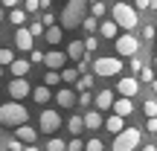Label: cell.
<instances>
[{
	"label": "cell",
	"mask_w": 157,
	"mask_h": 151,
	"mask_svg": "<svg viewBox=\"0 0 157 151\" xmlns=\"http://www.w3.org/2000/svg\"><path fill=\"white\" fill-rule=\"evenodd\" d=\"M87 12H90V3H87V0H67L64 9H61V15H58V26H61V29L82 26V21L87 17Z\"/></svg>",
	"instance_id": "obj_1"
},
{
	"label": "cell",
	"mask_w": 157,
	"mask_h": 151,
	"mask_svg": "<svg viewBox=\"0 0 157 151\" xmlns=\"http://www.w3.org/2000/svg\"><path fill=\"white\" fill-rule=\"evenodd\" d=\"M111 21L117 23L119 29H125V32H134L137 26H140V12L134 9L131 3H125V0H119V3L111 6Z\"/></svg>",
	"instance_id": "obj_2"
},
{
	"label": "cell",
	"mask_w": 157,
	"mask_h": 151,
	"mask_svg": "<svg viewBox=\"0 0 157 151\" xmlns=\"http://www.w3.org/2000/svg\"><path fill=\"white\" fill-rule=\"evenodd\" d=\"M29 122V111L21 102H3L0 105V125H9V128H21Z\"/></svg>",
	"instance_id": "obj_3"
},
{
	"label": "cell",
	"mask_w": 157,
	"mask_h": 151,
	"mask_svg": "<svg viewBox=\"0 0 157 151\" xmlns=\"http://www.w3.org/2000/svg\"><path fill=\"white\" fill-rule=\"evenodd\" d=\"M122 67H125L122 58H117V55H99L93 61V76L111 78V76H119V73H122Z\"/></svg>",
	"instance_id": "obj_4"
},
{
	"label": "cell",
	"mask_w": 157,
	"mask_h": 151,
	"mask_svg": "<svg viewBox=\"0 0 157 151\" xmlns=\"http://www.w3.org/2000/svg\"><path fill=\"white\" fill-rule=\"evenodd\" d=\"M143 142V131L140 128H125V131H119L117 137H113V151H134L137 145Z\"/></svg>",
	"instance_id": "obj_5"
},
{
	"label": "cell",
	"mask_w": 157,
	"mask_h": 151,
	"mask_svg": "<svg viewBox=\"0 0 157 151\" xmlns=\"http://www.w3.org/2000/svg\"><path fill=\"white\" fill-rule=\"evenodd\" d=\"M113 50H117V58H134L140 52V38L131 35V32H122L113 41Z\"/></svg>",
	"instance_id": "obj_6"
},
{
	"label": "cell",
	"mask_w": 157,
	"mask_h": 151,
	"mask_svg": "<svg viewBox=\"0 0 157 151\" xmlns=\"http://www.w3.org/2000/svg\"><path fill=\"white\" fill-rule=\"evenodd\" d=\"M38 128L44 131V134L56 137V131L61 128V113H58L56 108H44V111H41V116H38Z\"/></svg>",
	"instance_id": "obj_7"
},
{
	"label": "cell",
	"mask_w": 157,
	"mask_h": 151,
	"mask_svg": "<svg viewBox=\"0 0 157 151\" xmlns=\"http://www.w3.org/2000/svg\"><path fill=\"white\" fill-rule=\"evenodd\" d=\"M117 93L122 96V99H134V96L140 93V78L137 76H122L117 81Z\"/></svg>",
	"instance_id": "obj_8"
},
{
	"label": "cell",
	"mask_w": 157,
	"mask_h": 151,
	"mask_svg": "<svg viewBox=\"0 0 157 151\" xmlns=\"http://www.w3.org/2000/svg\"><path fill=\"white\" fill-rule=\"evenodd\" d=\"M9 96H12V102H23L26 96H32V84L26 78H12L9 81Z\"/></svg>",
	"instance_id": "obj_9"
},
{
	"label": "cell",
	"mask_w": 157,
	"mask_h": 151,
	"mask_svg": "<svg viewBox=\"0 0 157 151\" xmlns=\"http://www.w3.org/2000/svg\"><path fill=\"white\" fill-rule=\"evenodd\" d=\"M64 64H67V52H58V50L44 52V67H47V70H52V73H61Z\"/></svg>",
	"instance_id": "obj_10"
},
{
	"label": "cell",
	"mask_w": 157,
	"mask_h": 151,
	"mask_svg": "<svg viewBox=\"0 0 157 151\" xmlns=\"http://www.w3.org/2000/svg\"><path fill=\"white\" fill-rule=\"evenodd\" d=\"M15 140L21 142V145H35V140H38V131L32 128V125H21V128H15Z\"/></svg>",
	"instance_id": "obj_11"
},
{
	"label": "cell",
	"mask_w": 157,
	"mask_h": 151,
	"mask_svg": "<svg viewBox=\"0 0 157 151\" xmlns=\"http://www.w3.org/2000/svg\"><path fill=\"white\" fill-rule=\"evenodd\" d=\"M32 41H35V38L29 35V29H26V26H21V29L15 32V47H17L21 52H32V50H35Z\"/></svg>",
	"instance_id": "obj_12"
},
{
	"label": "cell",
	"mask_w": 157,
	"mask_h": 151,
	"mask_svg": "<svg viewBox=\"0 0 157 151\" xmlns=\"http://www.w3.org/2000/svg\"><path fill=\"white\" fill-rule=\"evenodd\" d=\"M93 105H96V111H108V108H113V90H99V93L93 96Z\"/></svg>",
	"instance_id": "obj_13"
},
{
	"label": "cell",
	"mask_w": 157,
	"mask_h": 151,
	"mask_svg": "<svg viewBox=\"0 0 157 151\" xmlns=\"http://www.w3.org/2000/svg\"><path fill=\"white\" fill-rule=\"evenodd\" d=\"M84 55H87V52H84V44H82L78 38L67 44V61H76V64H78V61H82Z\"/></svg>",
	"instance_id": "obj_14"
},
{
	"label": "cell",
	"mask_w": 157,
	"mask_h": 151,
	"mask_svg": "<svg viewBox=\"0 0 157 151\" xmlns=\"http://www.w3.org/2000/svg\"><path fill=\"white\" fill-rule=\"evenodd\" d=\"M113 113H117V116H131V113H134V102L131 99H122V96H119V99H113Z\"/></svg>",
	"instance_id": "obj_15"
},
{
	"label": "cell",
	"mask_w": 157,
	"mask_h": 151,
	"mask_svg": "<svg viewBox=\"0 0 157 151\" xmlns=\"http://www.w3.org/2000/svg\"><path fill=\"white\" fill-rule=\"evenodd\" d=\"M82 119H84V128H87V131H99L102 125H105V119H102L99 111H87Z\"/></svg>",
	"instance_id": "obj_16"
},
{
	"label": "cell",
	"mask_w": 157,
	"mask_h": 151,
	"mask_svg": "<svg viewBox=\"0 0 157 151\" xmlns=\"http://www.w3.org/2000/svg\"><path fill=\"white\" fill-rule=\"evenodd\" d=\"M9 70H12V78H26V73L32 70V64H29L26 58H15Z\"/></svg>",
	"instance_id": "obj_17"
},
{
	"label": "cell",
	"mask_w": 157,
	"mask_h": 151,
	"mask_svg": "<svg viewBox=\"0 0 157 151\" xmlns=\"http://www.w3.org/2000/svg\"><path fill=\"white\" fill-rule=\"evenodd\" d=\"M56 105H58V108H73V105H76V93H73L70 87H61V90L56 93Z\"/></svg>",
	"instance_id": "obj_18"
},
{
	"label": "cell",
	"mask_w": 157,
	"mask_h": 151,
	"mask_svg": "<svg viewBox=\"0 0 157 151\" xmlns=\"http://www.w3.org/2000/svg\"><path fill=\"white\" fill-rule=\"evenodd\" d=\"M99 38H111V41H117L119 38V26L113 21H102L99 23Z\"/></svg>",
	"instance_id": "obj_19"
},
{
	"label": "cell",
	"mask_w": 157,
	"mask_h": 151,
	"mask_svg": "<svg viewBox=\"0 0 157 151\" xmlns=\"http://www.w3.org/2000/svg\"><path fill=\"white\" fill-rule=\"evenodd\" d=\"M44 41H47V44H52V47L61 44V41H64V29H61V26H50V29H44Z\"/></svg>",
	"instance_id": "obj_20"
},
{
	"label": "cell",
	"mask_w": 157,
	"mask_h": 151,
	"mask_svg": "<svg viewBox=\"0 0 157 151\" xmlns=\"http://www.w3.org/2000/svg\"><path fill=\"white\" fill-rule=\"evenodd\" d=\"M105 128H108V131H111V134H113V137H117V134H119V131H125V119H122V116H117V113H111V116H108V119H105Z\"/></svg>",
	"instance_id": "obj_21"
},
{
	"label": "cell",
	"mask_w": 157,
	"mask_h": 151,
	"mask_svg": "<svg viewBox=\"0 0 157 151\" xmlns=\"http://www.w3.org/2000/svg\"><path fill=\"white\" fill-rule=\"evenodd\" d=\"M32 99L38 102V105H47V102L52 99V90L44 87V84H38V87H32Z\"/></svg>",
	"instance_id": "obj_22"
},
{
	"label": "cell",
	"mask_w": 157,
	"mask_h": 151,
	"mask_svg": "<svg viewBox=\"0 0 157 151\" xmlns=\"http://www.w3.org/2000/svg\"><path fill=\"white\" fill-rule=\"evenodd\" d=\"M67 131H70L73 137H78V134L84 131V119H82V116H70V119H67Z\"/></svg>",
	"instance_id": "obj_23"
},
{
	"label": "cell",
	"mask_w": 157,
	"mask_h": 151,
	"mask_svg": "<svg viewBox=\"0 0 157 151\" xmlns=\"http://www.w3.org/2000/svg\"><path fill=\"white\" fill-rule=\"evenodd\" d=\"M26 17H29V15H26V12H23V9H21V6H17V9H12V12H9V21H12V23H15V26H17V29H21V26H23V23H26Z\"/></svg>",
	"instance_id": "obj_24"
},
{
	"label": "cell",
	"mask_w": 157,
	"mask_h": 151,
	"mask_svg": "<svg viewBox=\"0 0 157 151\" xmlns=\"http://www.w3.org/2000/svg\"><path fill=\"white\" fill-rule=\"evenodd\" d=\"M90 87H93V76H90V73L78 76V81H76V90H78V93H87Z\"/></svg>",
	"instance_id": "obj_25"
},
{
	"label": "cell",
	"mask_w": 157,
	"mask_h": 151,
	"mask_svg": "<svg viewBox=\"0 0 157 151\" xmlns=\"http://www.w3.org/2000/svg\"><path fill=\"white\" fill-rule=\"evenodd\" d=\"M61 81H64V84H76V81H78V70H76V67H64V70H61Z\"/></svg>",
	"instance_id": "obj_26"
},
{
	"label": "cell",
	"mask_w": 157,
	"mask_h": 151,
	"mask_svg": "<svg viewBox=\"0 0 157 151\" xmlns=\"http://www.w3.org/2000/svg\"><path fill=\"white\" fill-rule=\"evenodd\" d=\"M90 17H96V21H102V17L108 15V6L105 3H90V12H87Z\"/></svg>",
	"instance_id": "obj_27"
},
{
	"label": "cell",
	"mask_w": 157,
	"mask_h": 151,
	"mask_svg": "<svg viewBox=\"0 0 157 151\" xmlns=\"http://www.w3.org/2000/svg\"><path fill=\"white\" fill-rule=\"evenodd\" d=\"M143 113H146V119H157V99H146Z\"/></svg>",
	"instance_id": "obj_28"
},
{
	"label": "cell",
	"mask_w": 157,
	"mask_h": 151,
	"mask_svg": "<svg viewBox=\"0 0 157 151\" xmlns=\"http://www.w3.org/2000/svg\"><path fill=\"white\" fill-rule=\"evenodd\" d=\"M47 151H67V142L58 140V137H50L47 140Z\"/></svg>",
	"instance_id": "obj_29"
},
{
	"label": "cell",
	"mask_w": 157,
	"mask_h": 151,
	"mask_svg": "<svg viewBox=\"0 0 157 151\" xmlns=\"http://www.w3.org/2000/svg\"><path fill=\"white\" fill-rule=\"evenodd\" d=\"M82 44H84V52H96L99 50V35H87Z\"/></svg>",
	"instance_id": "obj_30"
},
{
	"label": "cell",
	"mask_w": 157,
	"mask_h": 151,
	"mask_svg": "<svg viewBox=\"0 0 157 151\" xmlns=\"http://www.w3.org/2000/svg\"><path fill=\"white\" fill-rule=\"evenodd\" d=\"M82 29H84V32H87V35H93L96 32V29H99V21H96V17H84V21H82Z\"/></svg>",
	"instance_id": "obj_31"
},
{
	"label": "cell",
	"mask_w": 157,
	"mask_h": 151,
	"mask_svg": "<svg viewBox=\"0 0 157 151\" xmlns=\"http://www.w3.org/2000/svg\"><path fill=\"white\" fill-rule=\"evenodd\" d=\"M12 61H15V52L0 47V67H12Z\"/></svg>",
	"instance_id": "obj_32"
},
{
	"label": "cell",
	"mask_w": 157,
	"mask_h": 151,
	"mask_svg": "<svg viewBox=\"0 0 157 151\" xmlns=\"http://www.w3.org/2000/svg\"><path fill=\"white\" fill-rule=\"evenodd\" d=\"M52 84H61V73H52V70H47V76H44V87H52Z\"/></svg>",
	"instance_id": "obj_33"
},
{
	"label": "cell",
	"mask_w": 157,
	"mask_h": 151,
	"mask_svg": "<svg viewBox=\"0 0 157 151\" xmlns=\"http://www.w3.org/2000/svg\"><path fill=\"white\" fill-rule=\"evenodd\" d=\"M84 151H105V142H102L99 137H93V140L84 142Z\"/></svg>",
	"instance_id": "obj_34"
},
{
	"label": "cell",
	"mask_w": 157,
	"mask_h": 151,
	"mask_svg": "<svg viewBox=\"0 0 157 151\" xmlns=\"http://www.w3.org/2000/svg\"><path fill=\"white\" fill-rule=\"evenodd\" d=\"M143 38H146V44H151V41L157 38V26H151V23H146V26H143Z\"/></svg>",
	"instance_id": "obj_35"
},
{
	"label": "cell",
	"mask_w": 157,
	"mask_h": 151,
	"mask_svg": "<svg viewBox=\"0 0 157 151\" xmlns=\"http://www.w3.org/2000/svg\"><path fill=\"white\" fill-rule=\"evenodd\" d=\"M29 35H32V38H38V35H44V23H41V21H32V23H29Z\"/></svg>",
	"instance_id": "obj_36"
},
{
	"label": "cell",
	"mask_w": 157,
	"mask_h": 151,
	"mask_svg": "<svg viewBox=\"0 0 157 151\" xmlns=\"http://www.w3.org/2000/svg\"><path fill=\"white\" fill-rule=\"evenodd\" d=\"M137 78H140V81H154V70H151V67L146 64V67L140 70V76H137Z\"/></svg>",
	"instance_id": "obj_37"
},
{
	"label": "cell",
	"mask_w": 157,
	"mask_h": 151,
	"mask_svg": "<svg viewBox=\"0 0 157 151\" xmlns=\"http://www.w3.org/2000/svg\"><path fill=\"white\" fill-rule=\"evenodd\" d=\"M38 9H41V6H38V0H23V12H26V15H35Z\"/></svg>",
	"instance_id": "obj_38"
},
{
	"label": "cell",
	"mask_w": 157,
	"mask_h": 151,
	"mask_svg": "<svg viewBox=\"0 0 157 151\" xmlns=\"http://www.w3.org/2000/svg\"><path fill=\"white\" fill-rule=\"evenodd\" d=\"M67 151H84V142L78 140V137H73V140L67 142Z\"/></svg>",
	"instance_id": "obj_39"
},
{
	"label": "cell",
	"mask_w": 157,
	"mask_h": 151,
	"mask_svg": "<svg viewBox=\"0 0 157 151\" xmlns=\"http://www.w3.org/2000/svg\"><path fill=\"white\" fill-rule=\"evenodd\" d=\"M41 23H44V29L56 26V15H50V12H44V15H41Z\"/></svg>",
	"instance_id": "obj_40"
},
{
	"label": "cell",
	"mask_w": 157,
	"mask_h": 151,
	"mask_svg": "<svg viewBox=\"0 0 157 151\" xmlns=\"http://www.w3.org/2000/svg\"><path fill=\"white\" fill-rule=\"evenodd\" d=\"M29 64H44V52H41V50H32V52H29Z\"/></svg>",
	"instance_id": "obj_41"
},
{
	"label": "cell",
	"mask_w": 157,
	"mask_h": 151,
	"mask_svg": "<svg viewBox=\"0 0 157 151\" xmlns=\"http://www.w3.org/2000/svg\"><path fill=\"white\" fill-rule=\"evenodd\" d=\"M128 64H131V70H134V76H140V70H143V67H146V64H143V58H137V55H134V58H131V61H128Z\"/></svg>",
	"instance_id": "obj_42"
},
{
	"label": "cell",
	"mask_w": 157,
	"mask_h": 151,
	"mask_svg": "<svg viewBox=\"0 0 157 151\" xmlns=\"http://www.w3.org/2000/svg\"><path fill=\"white\" fill-rule=\"evenodd\" d=\"M78 105H82V108H90V102H93V96H90V90H87V93H78Z\"/></svg>",
	"instance_id": "obj_43"
},
{
	"label": "cell",
	"mask_w": 157,
	"mask_h": 151,
	"mask_svg": "<svg viewBox=\"0 0 157 151\" xmlns=\"http://www.w3.org/2000/svg\"><path fill=\"white\" fill-rule=\"evenodd\" d=\"M134 9L137 12H146L148 9V0H134Z\"/></svg>",
	"instance_id": "obj_44"
},
{
	"label": "cell",
	"mask_w": 157,
	"mask_h": 151,
	"mask_svg": "<svg viewBox=\"0 0 157 151\" xmlns=\"http://www.w3.org/2000/svg\"><path fill=\"white\" fill-rule=\"evenodd\" d=\"M146 128H148V134H157V119H146Z\"/></svg>",
	"instance_id": "obj_45"
},
{
	"label": "cell",
	"mask_w": 157,
	"mask_h": 151,
	"mask_svg": "<svg viewBox=\"0 0 157 151\" xmlns=\"http://www.w3.org/2000/svg\"><path fill=\"white\" fill-rule=\"evenodd\" d=\"M9 151H23V145H21L17 140H12V142H9Z\"/></svg>",
	"instance_id": "obj_46"
},
{
	"label": "cell",
	"mask_w": 157,
	"mask_h": 151,
	"mask_svg": "<svg viewBox=\"0 0 157 151\" xmlns=\"http://www.w3.org/2000/svg\"><path fill=\"white\" fill-rule=\"evenodd\" d=\"M17 3L21 0H3V6H9V9H17Z\"/></svg>",
	"instance_id": "obj_47"
},
{
	"label": "cell",
	"mask_w": 157,
	"mask_h": 151,
	"mask_svg": "<svg viewBox=\"0 0 157 151\" xmlns=\"http://www.w3.org/2000/svg\"><path fill=\"white\" fill-rule=\"evenodd\" d=\"M50 3H52V0H38V6H41V9H44V12L50 9Z\"/></svg>",
	"instance_id": "obj_48"
},
{
	"label": "cell",
	"mask_w": 157,
	"mask_h": 151,
	"mask_svg": "<svg viewBox=\"0 0 157 151\" xmlns=\"http://www.w3.org/2000/svg\"><path fill=\"white\" fill-rule=\"evenodd\" d=\"M143 151H157V145H154V142H148V145H143Z\"/></svg>",
	"instance_id": "obj_49"
},
{
	"label": "cell",
	"mask_w": 157,
	"mask_h": 151,
	"mask_svg": "<svg viewBox=\"0 0 157 151\" xmlns=\"http://www.w3.org/2000/svg\"><path fill=\"white\" fill-rule=\"evenodd\" d=\"M23 151H41L38 145H23Z\"/></svg>",
	"instance_id": "obj_50"
},
{
	"label": "cell",
	"mask_w": 157,
	"mask_h": 151,
	"mask_svg": "<svg viewBox=\"0 0 157 151\" xmlns=\"http://www.w3.org/2000/svg\"><path fill=\"white\" fill-rule=\"evenodd\" d=\"M148 9H154V12H157V0H148Z\"/></svg>",
	"instance_id": "obj_51"
},
{
	"label": "cell",
	"mask_w": 157,
	"mask_h": 151,
	"mask_svg": "<svg viewBox=\"0 0 157 151\" xmlns=\"http://www.w3.org/2000/svg\"><path fill=\"white\" fill-rule=\"evenodd\" d=\"M151 90H154V93H157V78H154V81H151Z\"/></svg>",
	"instance_id": "obj_52"
},
{
	"label": "cell",
	"mask_w": 157,
	"mask_h": 151,
	"mask_svg": "<svg viewBox=\"0 0 157 151\" xmlns=\"http://www.w3.org/2000/svg\"><path fill=\"white\" fill-rule=\"evenodd\" d=\"M151 70H154V78H157V58H154V67H151Z\"/></svg>",
	"instance_id": "obj_53"
},
{
	"label": "cell",
	"mask_w": 157,
	"mask_h": 151,
	"mask_svg": "<svg viewBox=\"0 0 157 151\" xmlns=\"http://www.w3.org/2000/svg\"><path fill=\"white\" fill-rule=\"evenodd\" d=\"M0 21H3V6H0Z\"/></svg>",
	"instance_id": "obj_54"
},
{
	"label": "cell",
	"mask_w": 157,
	"mask_h": 151,
	"mask_svg": "<svg viewBox=\"0 0 157 151\" xmlns=\"http://www.w3.org/2000/svg\"><path fill=\"white\" fill-rule=\"evenodd\" d=\"M87 3H102V0H87Z\"/></svg>",
	"instance_id": "obj_55"
},
{
	"label": "cell",
	"mask_w": 157,
	"mask_h": 151,
	"mask_svg": "<svg viewBox=\"0 0 157 151\" xmlns=\"http://www.w3.org/2000/svg\"><path fill=\"white\" fill-rule=\"evenodd\" d=\"M0 76H3V67H0Z\"/></svg>",
	"instance_id": "obj_56"
}]
</instances>
